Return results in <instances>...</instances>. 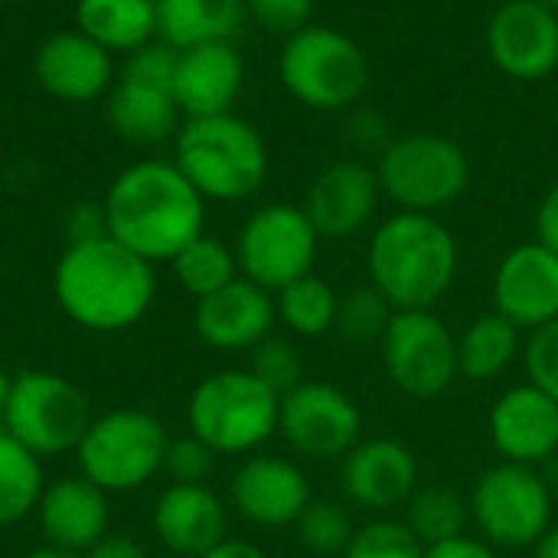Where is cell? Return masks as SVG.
I'll return each mask as SVG.
<instances>
[{"label":"cell","mask_w":558,"mask_h":558,"mask_svg":"<svg viewBox=\"0 0 558 558\" xmlns=\"http://www.w3.org/2000/svg\"><path fill=\"white\" fill-rule=\"evenodd\" d=\"M173 275L180 281V288L186 294H193L196 301L216 294L219 288L232 284L242 271H239V258L235 248H229L222 239L216 235H196L173 262Z\"/></svg>","instance_id":"32"},{"label":"cell","mask_w":558,"mask_h":558,"mask_svg":"<svg viewBox=\"0 0 558 558\" xmlns=\"http://www.w3.org/2000/svg\"><path fill=\"white\" fill-rule=\"evenodd\" d=\"M36 520L46 546L85 556L101 536H108V494L88 477H59L49 484L36 504Z\"/></svg>","instance_id":"24"},{"label":"cell","mask_w":558,"mask_h":558,"mask_svg":"<svg viewBox=\"0 0 558 558\" xmlns=\"http://www.w3.org/2000/svg\"><path fill=\"white\" fill-rule=\"evenodd\" d=\"M383 193L402 213H438L461 199L471 183L468 150L441 134L396 137L376 163Z\"/></svg>","instance_id":"9"},{"label":"cell","mask_w":558,"mask_h":558,"mask_svg":"<svg viewBox=\"0 0 558 558\" xmlns=\"http://www.w3.org/2000/svg\"><path fill=\"white\" fill-rule=\"evenodd\" d=\"M379 196L383 186L369 163L333 160L307 186L304 213L320 239H350L373 222Z\"/></svg>","instance_id":"22"},{"label":"cell","mask_w":558,"mask_h":558,"mask_svg":"<svg viewBox=\"0 0 558 558\" xmlns=\"http://www.w3.org/2000/svg\"><path fill=\"white\" fill-rule=\"evenodd\" d=\"M494 311L533 333L558 320V255L539 242L510 248L494 271Z\"/></svg>","instance_id":"19"},{"label":"cell","mask_w":558,"mask_h":558,"mask_svg":"<svg viewBox=\"0 0 558 558\" xmlns=\"http://www.w3.org/2000/svg\"><path fill=\"white\" fill-rule=\"evenodd\" d=\"M88 425V399L65 376L46 369H26L13 376L3 432L26 445L36 458L75 451Z\"/></svg>","instance_id":"11"},{"label":"cell","mask_w":558,"mask_h":558,"mask_svg":"<svg viewBox=\"0 0 558 558\" xmlns=\"http://www.w3.org/2000/svg\"><path fill=\"white\" fill-rule=\"evenodd\" d=\"M320 252V235L307 219L304 206L271 203L255 209L235 242V258L242 278L278 294L291 281L314 271Z\"/></svg>","instance_id":"12"},{"label":"cell","mask_w":558,"mask_h":558,"mask_svg":"<svg viewBox=\"0 0 558 558\" xmlns=\"http://www.w3.org/2000/svg\"><path fill=\"white\" fill-rule=\"evenodd\" d=\"M33 75L39 88L65 105H92L108 95L118 75L114 56L82 29H59L33 52Z\"/></svg>","instance_id":"17"},{"label":"cell","mask_w":558,"mask_h":558,"mask_svg":"<svg viewBox=\"0 0 558 558\" xmlns=\"http://www.w3.org/2000/svg\"><path fill=\"white\" fill-rule=\"evenodd\" d=\"M337 304L340 294L333 291L330 281H324L320 275H304L298 281H291L288 288H281L275 294V311L278 320L294 333V337H324L333 333L337 324Z\"/></svg>","instance_id":"31"},{"label":"cell","mask_w":558,"mask_h":558,"mask_svg":"<svg viewBox=\"0 0 558 558\" xmlns=\"http://www.w3.org/2000/svg\"><path fill=\"white\" fill-rule=\"evenodd\" d=\"M245 13L275 36H294L298 29L311 26L314 0H245Z\"/></svg>","instance_id":"39"},{"label":"cell","mask_w":558,"mask_h":558,"mask_svg":"<svg viewBox=\"0 0 558 558\" xmlns=\"http://www.w3.org/2000/svg\"><path fill=\"white\" fill-rule=\"evenodd\" d=\"M108 235L144 262H173L206 232V199L173 160H137L105 193Z\"/></svg>","instance_id":"1"},{"label":"cell","mask_w":558,"mask_h":558,"mask_svg":"<svg viewBox=\"0 0 558 558\" xmlns=\"http://www.w3.org/2000/svg\"><path fill=\"white\" fill-rule=\"evenodd\" d=\"M43 490L39 458L0 428V530L36 513Z\"/></svg>","instance_id":"30"},{"label":"cell","mask_w":558,"mask_h":558,"mask_svg":"<svg viewBox=\"0 0 558 558\" xmlns=\"http://www.w3.org/2000/svg\"><path fill=\"white\" fill-rule=\"evenodd\" d=\"M108 235V219H105V203L82 199L65 213V239L69 245L75 242H92Z\"/></svg>","instance_id":"41"},{"label":"cell","mask_w":558,"mask_h":558,"mask_svg":"<svg viewBox=\"0 0 558 558\" xmlns=\"http://www.w3.org/2000/svg\"><path fill=\"white\" fill-rule=\"evenodd\" d=\"M216 458L219 454L190 432L183 438H170L167 441L163 471L170 474L173 484H206L213 468H216Z\"/></svg>","instance_id":"37"},{"label":"cell","mask_w":558,"mask_h":558,"mask_svg":"<svg viewBox=\"0 0 558 558\" xmlns=\"http://www.w3.org/2000/svg\"><path fill=\"white\" fill-rule=\"evenodd\" d=\"M167 428L160 418L137 409H114L92 418L82 435L75 458L82 477H88L105 494H124L150 484L163 471Z\"/></svg>","instance_id":"10"},{"label":"cell","mask_w":558,"mask_h":558,"mask_svg":"<svg viewBox=\"0 0 558 558\" xmlns=\"http://www.w3.org/2000/svg\"><path fill=\"white\" fill-rule=\"evenodd\" d=\"M232 507L252 526L278 530L294 526L298 517L307 510L311 481L307 474L281 454H252L239 464L229 484Z\"/></svg>","instance_id":"18"},{"label":"cell","mask_w":558,"mask_h":558,"mask_svg":"<svg viewBox=\"0 0 558 558\" xmlns=\"http://www.w3.org/2000/svg\"><path fill=\"white\" fill-rule=\"evenodd\" d=\"M278 405L281 396L248 369H222L193 389L186 422L216 454H255L278 435Z\"/></svg>","instance_id":"7"},{"label":"cell","mask_w":558,"mask_h":558,"mask_svg":"<svg viewBox=\"0 0 558 558\" xmlns=\"http://www.w3.org/2000/svg\"><path fill=\"white\" fill-rule=\"evenodd\" d=\"M461 248L432 213H396L376 226L366 252L369 284L396 311H435L454 288Z\"/></svg>","instance_id":"3"},{"label":"cell","mask_w":558,"mask_h":558,"mask_svg":"<svg viewBox=\"0 0 558 558\" xmlns=\"http://www.w3.org/2000/svg\"><path fill=\"white\" fill-rule=\"evenodd\" d=\"M500 461L546 468L558 454V402L533 383L510 386L487 418Z\"/></svg>","instance_id":"20"},{"label":"cell","mask_w":558,"mask_h":558,"mask_svg":"<svg viewBox=\"0 0 558 558\" xmlns=\"http://www.w3.org/2000/svg\"><path fill=\"white\" fill-rule=\"evenodd\" d=\"M177 59L180 49L163 39H150L121 56L114 85L105 95V118L121 141L147 147L177 137L183 124L173 98Z\"/></svg>","instance_id":"5"},{"label":"cell","mask_w":558,"mask_h":558,"mask_svg":"<svg viewBox=\"0 0 558 558\" xmlns=\"http://www.w3.org/2000/svg\"><path fill=\"white\" fill-rule=\"evenodd\" d=\"M533 558H558V523H553L539 539H536V546L530 549Z\"/></svg>","instance_id":"46"},{"label":"cell","mask_w":558,"mask_h":558,"mask_svg":"<svg viewBox=\"0 0 558 558\" xmlns=\"http://www.w3.org/2000/svg\"><path fill=\"white\" fill-rule=\"evenodd\" d=\"M82 558H147L144 546L131 536H101Z\"/></svg>","instance_id":"44"},{"label":"cell","mask_w":558,"mask_h":558,"mask_svg":"<svg viewBox=\"0 0 558 558\" xmlns=\"http://www.w3.org/2000/svg\"><path fill=\"white\" fill-rule=\"evenodd\" d=\"M173 163L203 199L235 203L262 190L268 177V147L235 111L186 118L173 137Z\"/></svg>","instance_id":"4"},{"label":"cell","mask_w":558,"mask_h":558,"mask_svg":"<svg viewBox=\"0 0 558 558\" xmlns=\"http://www.w3.org/2000/svg\"><path fill=\"white\" fill-rule=\"evenodd\" d=\"M278 324L275 294L248 278H235L216 294L196 301V337L219 353H252Z\"/></svg>","instance_id":"21"},{"label":"cell","mask_w":558,"mask_h":558,"mask_svg":"<svg viewBox=\"0 0 558 558\" xmlns=\"http://www.w3.org/2000/svg\"><path fill=\"white\" fill-rule=\"evenodd\" d=\"M471 526L494 549H533L536 539L556 523V490L543 468L500 461L487 468L471 494Z\"/></svg>","instance_id":"8"},{"label":"cell","mask_w":558,"mask_h":558,"mask_svg":"<svg viewBox=\"0 0 558 558\" xmlns=\"http://www.w3.org/2000/svg\"><path fill=\"white\" fill-rule=\"evenodd\" d=\"M75 29L92 36L111 56H128L157 39L154 0H75Z\"/></svg>","instance_id":"27"},{"label":"cell","mask_w":558,"mask_h":558,"mask_svg":"<svg viewBox=\"0 0 558 558\" xmlns=\"http://www.w3.org/2000/svg\"><path fill=\"white\" fill-rule=\"evenodd\" d=\"M0 3H16V0H0Z\"/></svg>","instance_id":"50"},{"label":"cell","mask_w":558,"mask_h":558,"mask_svg":"<svg viewBox=\"0 0 558 558\" xmlns=\"http://www.w3.org/2000/svg\"><path fill=\"white\" fill-rule=\"evenodd\" d=\"M298 543L317 558H340L347 553L356 523L350 517V510L343 504L333 500H311L307 510L298 517L294 523Z\"/></svg>","instance_id":"34"},{"label":"cell","mask_w":558,"mask_h":558,"mask_svg":"<svg viewBox=\"0 0 558 558\" xmlns=\"http://www.w3.org/2000/svg\"><path fill=\"white\" fill-rule=\"evenodd\" d=\"M523 330L504 314H481L458 337V376L468 383H494L523 360Z\"/></svg>","instance_id":"28"},{"label":"cell","mask_w":558,"mask_h":558,"mask_svg":"<svg viewBox=\"0 0 558 558\" xmlns=\"http://www.w3.org/2000/svg\"><path fill=\"white\" fill-rule=\"evenodd\" d=\"M248 373L262 379L271 392L284 396L294 386L304 383V356L288 337H265L252 353H248Z\"/></svg>","instance_id":"36"},{"label":"cell","mask_w":558,"mask_h":558,"mask_svg":"<svg viewBox=\"0 0 558 558\" xmlns=\"http://www.w3.org/2000/svg\"><path fill=\"white\" fill-rule=\"evenodd\" d=\"M389 383L412 399H435L458 376V337L435 311H396L383 340Z\"/></svg>","instance_id":"13"},{"label":"cell","mask_w":558,"mask_h":558,"mask_svg":"<svg viewBox=\"0 0 558 558\" xmlns=\"http://www.w3.org/2000/svg\"><path fill=\"white\" fill-rule=\"evenodd\" d=\"M52 294L69 320L92 333H118L144 320L154 304V265L101 235L65 245L52 271Z\"/></svg>","instance_id":"2"},{"label":"cell","mask_w":558,"mask_h":558,"mask_svg":"<svg viewBox=\"0 0 558 558\" xmlns=\"http://www.w3.org/2000/svg\"><path fill=\"white\" fill-rule=\"evenodd\" d=\"M157 3V39L173 49L199 43H232L245 23V0H154Z\"/></svg>","instance_id":"26"},{"label":"cell","mask_w":558,"mask_h":558,"mask_svg":"<svg viewBox=\"0 0 558 558\" xmlns=\"http://www.w3.org/2000/svg\"><path fill=\"white\" fill-rule=\"evenodd\" d=\"M340 558H425V546L405 526V520L376 517L356 526L347 553Z\"/></svg>","instance_id":"35"},{"label":"cell","mask_w":558,"mask_h":558,"mask_svg":"<svg viewBox=\"0 0 558 558\" xmlns=\"http://www.w3.org/2000/svg\"><path fill=\"white\" fill-rule=\"evenodd\" d=\"M278 435L301 458L343 461L363 441V412L340 386L304 379L281 396Z\"/></svg>","instance_id":"14"},{"label":"cell","mask_w":558,"mask_h":558,"mask_svg":"<svg viewBox=\"0 0 558 558\" xmlns=\"http://www.w3.org/2000/svg\"><path fill=\"white\" fill-rule=\"evenodd\" d=\"M494 65L517 82H539L558 69V13L539 0H507L487 23Z\"/></svg>","instance_id":"16"},{"label":"cell","mask_w":558,"mask_h":558,"mask_svg":"<svg viewBox=\"0 0 558 558\" xmlns=\"http://www.w3.org/2000/svg\"><path fill=\"white\" fill-rule=\"evenodd\" d=\"M536 242L558 255V183L539 199V209H536Z\"/></svg>","instance_id":"43"},{"label":"cell","mask_w":558,"mask_h":558,"mask_svg":"<svg viewBox=\"0 0 558 558\" xmlns=\"http://www.w3.org/2000/svg\"><path fill=\"white\" fill-rule=\"evenodd\" d=\"M281 85L314 111H347L369 85V62L356 39L330 26H304L284 39L278 56Z\"/></svg>","instance_id":"6"},{"label":"cell","mask_w":558,"mask_h":558,"mask_svg":"<svg viewBox=\"0 0 558 558\" xmlns=\"http://www.w3.org/2000/svg\"><path fill=\"white\" fill-rule=\"evenodd\" d=\"M418 487V458L399 438H363L340 461V490L356 510L389 517L402 510Z\"/></svg>","instance_id":"15"},{"label":"cell","mask_w":558,"mask_h":558,"mask_svg":"<svg viewBox=\"0 0 558 558\" xmlns=\"http://www.w3.org/2000/svg\"><path fill=\"white\" fill-rule=\"evenodd\" d=\"M539 3H546L549 10H556V13H558V0H539Z\"/></svg>","instance_id":"49"},{"label":"cell","mask_w":558,"mask_h":558,"mask_svg":"<svg viewBox=\"0 0 558 558\" xmlns=\"http://www.w3.org/2000/svg\"><path fill=\"white\" fill-rule=\"evenodd\" d=\"M347 141L363 150V154H383L396 137H389V124L383 114L376 111H353L350 121H347Z\"/></svg>","instance_id":"40"},{"label":"cell","mask_w":558,"mask_h":558,"mask_svg":"<svg viewBox=\"0 0 558 558\" xmlns=\"http://www.w3.org/2000/svg\"><path fill=\"white\" fill-rule=\"evenodd\" d=\"M199 558H268L258 546L245 543V539H222L216 549H209L206 556Z\"/></svg>","instance_id":"45"},{"label":"cell","mask_w":558,"mask_h":558,"mask_svg":"<svg viewBox=\"0 0 558 558\" xmlns=\"http://www.w3.org/2000/svg\"><path fill=\"white\" fill-rule=\"evenodd\" d=\"M229 530L226 504L206 484H170L154 507V533L177 556L199 558L216 549Z\"/></svg>","instance_id":"25"},{"label":"cell","mask_w":558,"mask_h":558,"mask_svg":"<svg viewBox=\"0 0 558 558\" xmlns=\"http://www.w3.org/2000/svg\"><path fill=\"white\" fill-rule=\"evenodd\" d=\"M425 558H500V553L484 543L481 536H458L451 543H441V546H432L425 549Z\"/></svg>","instance_id":"42"},{"label":"cell","mask_w":558,"mask_h":558,"mask_svg":"<svg viewBox=\"0 0 558 558\" xmlns=\"http://www.w3.org/2000/svg\"><path fill=\"white\" fill-rule=\"evenodd\" d=\"M392 314H396V307L373 284H360V288L340 294L333 333H340V340H347L353 347H369V343L383 340L386 327L392 324Z\"/></svg>","instance_id":"33"},{"label":"cell","mask_w":558,"mask_h":558,"mask_svg":"<svg viewBox=\"0 0 558 558\" xmlns=\"http://www.w3.org/2000/svg\"><path fill=\"white\" fill-rule=\"evenodd\" d=\"M405 526L418 536L425 549L468 536L471 526V504L468 494L448 484H418L409 504L402 507Z\"/></svg>","instance_id":"29"},{"label":"cell","mask_w":558,"mask_h":558,"mask_svg":"<svg viewBox=\"0 0 558 558\" xmlns=\"http://www.w3.org/2000/svg\"><path fill=\"white\" fill-rule=\"evenodd\" d=\"M242 85H245V62L232 43H199L180 49L173 98L183 121L232 111V105L242 95Z\"/></svg>","instance_id":"23"},{"label":"cell","mask_w":558,"mask_h":558,"mask_svg":"<svg viewBox=\"0 0 558 558\" xmlns=\"http://www.w3.org/2000/svg\"><path fill=\"white\" fill-rule=\"evenodd\" d=\"M23 558H78V556L62 553V549H52V546H43V549H36V553H29V556H23Z\"/></svg>","instance_id":"48"},{"label":"cell","mask_w":558,"mask_h":558,"mask_svg":"<svg viewBox=\"0 0 558 558\" xmlns=\"http://www.w3.org/2000/svg\"><path fill=\"white\" fill-rule=\"evenodd\" d=\"M10 386L13 379L0 369V428H3V415H7V402H10Z\"/></svg>","instance_id":"47"},{"label":"cell","mask_w":558,"mask_h":558,"mask_svg":"<svg viewBox=\"0 0 558 558\" xmlns=\"http://www.w3.org/2000/svg\"><path fill=\"white\" fill-rule=\"evenodd\" d=\"M523 366H526V383H533L536 389H543L558 402V320L526 333Z\"/></svg>","instance_id":"38"}]
</instances>
